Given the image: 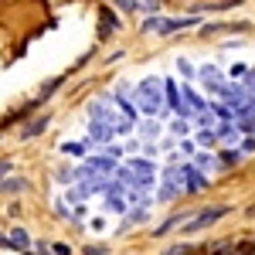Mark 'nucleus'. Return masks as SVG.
<instances>
[{
  "mask_svg": "<svg viewBox=\"0 0 255 255\" xmlns=\"http://www.w3.org/2000/svg\"><path fill=\"white\" fill-rule=\"evenodd\" d=\"M7 170H10V163H7V160H0V177L7 174Z\"/></svg>",
  "mask_w": 255,
  "mask_h": 255,
  "instance_id": "5701e85b",
  "label": "nucleus"
},
{
  "mask_svg": "<svg viewBox=\"0 0 255 255\" xmlns=\"http://www.w3.org/2000/svg\"><path fill=\"white\" fill-rule=\"evenodd\" d=\"M85 255H109L102 245H85Z\"/></svg>",
  "mask_w": 255,
  "mask_h": 255,
  "instance_id": "6ab92c4d",
  "label": "nucleus"
},
{
  "mask_svg": "<svg viewBox=\"0 0 255 255\" xmlns=\"http://www.w3.org/2000/svg\"><path fill=\"white\" fill-rule=\"evenodd\" d=\"M113 170V157H99V160H89L82 174H109Z\"/></svg>",
  "mask_w": 255,
  "mask_h": 255,
  "instance_id": "0eeeda50",
  "label": "nucleus"
},
{
  "mask_svg": "<svg viewBox=\"0 0 255 255\" xmlns=\"http://www.w3.org/2000/svg\"><path fill=\"white\" fill-rule=\"evenodd\" d=\"M180 177H187V180H191V184H187V191H201V187L208 184V180H201V174H197V170H191V167H187Z\"/></svg>",
  "mask_w": 255,
  "mask_h": 255,
  "instance_id": "9d476101",
  "label": "nucleus"
},
{
  "mask_svg": "<svg viewBox=\"0 0 255 255\" xmlns=\"http://www.w3.org/2000/svg\"><path fill=\"white\" fill-rule=\"evenodd\" d=\"M126 167L136 170V174H143V177H153V163H150V160H129Z\"/></svg>",
  "mask_w": 255,
  "mask_h": 255,
  "instance_id": "1a4fd4ad",
  "label": "nucleus"
},
{
  "mask_svg": "<svg viewBox=\"0 0 255 255\" xmlns=\"http://www.w3.org/2000/svg\"><path fill=\"white\" fill-rule=\"evenodd\" d=\"M109 208H113V211H126V197H123V201H119V197H109Z\"/></svg>",
  "mask_w": 255,
  "mask_h": 255,
  "instance_id": "f3484780",
  "label": "nucleus"
},
{
  "mask_svg": "<svg viewBox=\"0 0 255 255\" xmlns=\"http://www.w3.org/2000/svg\"><path fill=\"white\" fill-rule=\"evenodd\" d=\"M89 133H92V139H96V143H109V139H113V126H109V119H96V116H92Z\"/></svg>",
  "mask_w": 255,
  "mask_h": 255,
  "instance_id": "39448f33",
  "label": "nucleus"
},
{
  "mask_svg": "<svg viewBox=\"0 0 255 255\" xmlns=\"http://www.w3.org/2000/svg\"><path fill=\"white\" fill-rule=\"evenodd\" d=\"M61 150H65V153H72V157H82V150H85V146H82V143H65Z\"/></svg>",
  "mask_w": 255,
  "mask_h": 255,
  "instance_id": "4468645a",
  "label": "nucleus"
},
{
  "mask_svg": "<svg viewBox=\"0 0 255 255\" xmlns=\"http://www.w3.org/2000/svg\"><path fill=\"white\" fill-rule=\"evenodd\" d=\"M139 133H143L146 139H153V136H160V126H157V123H150V119H146V123L139 126Z\"/></svg>",
  "mask_w": 255,
  "mask_h": 255,
  "instance_id": "f8f14e48",
  "label": "nucleus"
},
{
  "mask_svg": "<svg viewBox=\"0 0 255 255\" xmlns=\"http://www.w3.org/2000/svg\"><path fill=\"white\" fill-rule=\"evenodd\" d=\"M221 163H238V153L235 150H225V153H221Z\"/></svg>",
  "mask_w": 255,
  "mask_h": 255,
  "instance_id": "a211bd4d",
  "label": "nucleus"
},
{
  "mask_svg": "<svg viewBox=\"0 0 255 255\" xmlns=\"http://www.w3.org/2000/svg\"><path fill=\"white\" fill-rule=\"evenodd\" d=\"M194 17H170V20H160V17H146L143 20V31H160V34H170L177 27H191Z\"/></svg>",
  "mask_w": 255,
  "mask_h": 255,
  "instance_id": "7ed1b4c3",
  "label": "nucleus"
},
{
  "mask_svg": "<svg viewBox=\"0 0 255 255\" xmlns=\"http://www.w3.org/2000/svg\"><path fill=\"white\" fill-rule=\"evenodd\" d=\"M160 89H163V82H160V79L139 82V89H136V106L146 113V116H157L160 109H163V96H160Z\"/></svg>",
  "mask_w": 255,
  "mask_h": 255,
  "instance_id": "f257e3e1",
  "label": "nucleus"
},
{
  "mask_svg": "<svg viewBox=\"0 0 255 255\" xmlns=\"http://www.w3.org/2000/svg\"><path fill=\"white\" fill-rule=\"evenodd\" d=\"M197 139H201V143H215V133H204V129H201V133H197Z\"/></svg>",
  "mask_w": 255,
  "mask_h": 255,
  "instance_id": "412c9836",
  "label": "nucleus"
},
{
  "mask_svg": "<svg viewBox=\"0 0 255 255\" xmlns=\"http://www.w3.org/2000/svg\"><path fill=\"white\" fill-rule=\"evenodd\" d=\"M225 215H228V204H215V208H208V211H201L197 218H191L184 232H187V235H191V232H201V228H208V225H215L218 218H225Z\"/></svg>",
  "mask_w": 255,
  "mask_h": 255,
  "instance_id": "f03ea898",
  "label": "nucleus"
},
{
  "mask_svg": "<svg viewBox=\"0 0 255 255\" xmlns=\"http://www.w3.org/2000/svg\"><path fill=\"white\" fill-rule=\"evenodd\" d=\"M201 79H204V85H208V92H221V85H225V82H221V72H218L215 65H204V68H201Z\"/></svg>",
  "mask_w": 255,
  "mask_h": 255,
  "instance_id": "423d86ee",
  "label": "nucleus"
},
{
  "mask_svg": "<svg viewBox=\"0 0 255 255\" xmlns=\"http://www.w3.org/2000/svg\"><path fill=\"white\" fill-rule=\"evenodd\" d=\"M184 102H187V109H204V99H197V92H184Z\"/></svg>",
  "mask_w": 255,
  "mask_h": 255,
  "instance_id": "9b49d317",
  "label": "nucleus"
},
{
  "mask_svg": "<svg viewBox=\"0 0 255 255\" xmlns=\"http://www.w3.org/2000/svg\"><path fill=\"white\" fill-rule=\"evenodd\" d=\"M48 123H51V116H41V119H31V123H27V126H24V133H20V136H24V139L38 136L41 129H44V126H48Z\"/></svg>",
  "mask_w": 255,
  "mask_h": 255,
  "instance_id": "6e6552de",
  "label": "nucleus"
},
{
  "mask_svg": "<svg viewBox=\"0 0 255 255\" xmlns=\"http://www.w3.org/2000/svg\"><path fill=\"white\" fill-rule=\"evenodd\" d=\"M119 7L123 10H136V0H119Z\"/></svg>",
  "mask_w": 255,
  "mask_h": 255,
  "instance_id": "4be33fe9",
  "label": "nucleus"
},
{
  "mask_svg": "<svg viewBox=\"0 0 255 255\" xmlns=\"http://www.w3.org/2000/svg\"><path fill=\"white\" fill-rule=\"evenodd\" d=\"M163 85H167V102L174 106V113H177V116H187L191 109H187V102H184V96L177 92V85H174V82H170V79L163 82Z\"/></svg>",
  "mask_w": 255,
  "mask_h": 255,
  "instance_id": "20e7f679",
  "label": "nucleus"
},
{
  "mask_svg": "<svg viewBox=\"0 0 255 255\" xmlns=\"http://www.w3.org/2000/svg\"><path fill=\"white\" fill-rule=\"evenodd\" d=\"M167 255H194V249H191V245H177V249H170Z\"/></svg>",
  "mask_w": 255,
  "mask_h": 255,
  "instance_id": "dca6fc26",
  "label": "nucleus"
},
{
  "mask_svg": "<svg viewBox=\"0 0 255 255\" xmlns=\"http://www.w3.org/2000/svg\"><path fill=\"white\" fill-rule=\"evenodd\" d=\"M177 68H180V72H184L187 79H194V75H197V72H191V61H187V58H180V61H177Z\"/></svg>",
  "mask_w": 255,
  "mask_h": 255,
  "instance_id": "2eb2a0df",
  "label": "nucleus"
},
{
  "mask_svg": "<svg viewBox=\"0 0 255 255\" xmlns=\"http://www.w3.org/2000/svg\"><path fill=\"white\" fill-rule=\"evenodd\" d=\"M170 129H174L177 136H184V133H187V123H174V126H170Z\"/></svg>",
  "mask_w": 255,
  "mask_h": 255,
  "instance_id": "aec40b11",
  "label": "nucleus"
},
{
  "mask_svg": "<svg viewBox=\"0 0 255 255\" xmlns=\"http://www.w3.org/2000/svg\"><path fill=\"white\" fill-rule=\"evenodd\" d=\"M0 191H14L17 194V191H24V180H7V184H0Z\"/></svg>",
  "mask_w": 255,
  "mask_h": 255,
  "instance_id": "ddd939ff",
  "label": "nucleus"
}]
</instances>
